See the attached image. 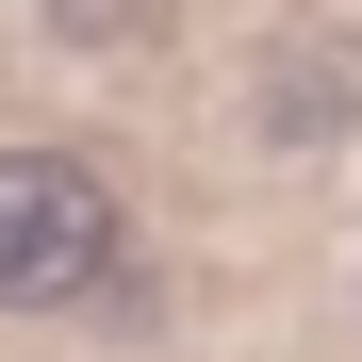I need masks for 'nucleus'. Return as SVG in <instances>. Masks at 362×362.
<instances>
[{"label":"nucleus","instance_id":"f257e3e1","mask_svg":"<svg viewBox=\"0 0 362 362\" xmlns=\"http://www.w3.org/2000/svg\"><path fill=\"white\" fill-rule=\"evenodd\" d=\"M115 181L83 148H0V313H66L115 280Z\"/></svg>","mask_w":362,"mask_h":362}]
</instances>
